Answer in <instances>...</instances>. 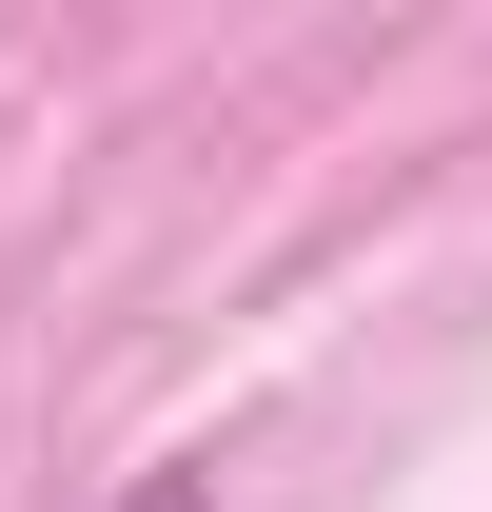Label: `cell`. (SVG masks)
I'll use <instances>...</instances> for the list:
<instances>
[{
    "mask_svg": "<svg viewBox=\"0 0 492 512\" xmlns=\"http://www.w3.org/2000/svg\"><path fill=\"white\" fill-rule=\"evenodd\" d=\"M119 512H217V473H197V453H158V473H119Z\"/></svg>",
    "mask_w": 492,
    "mask_h": 512,
    "instance_id": "1",
    "label": "cell"
}]
</instances>
